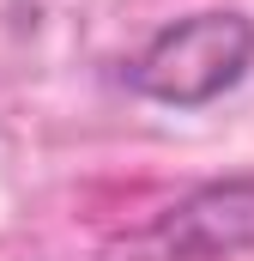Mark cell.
Here are the masks:
<instances>
[{
  "instance_id": "7a4b0ae2",
  "label": "cell",
  "mask_w": 254,
  "mask_h": 261,
  "mask_svg": "<svg viewBox=\"0 0 254 261\" xmlns=\"http://www.w3.org/2000/svg\"><path fill=\"white\" fill-rule=\"evenodd\" d=\"M254 249V176L200 182L139 231L145 261H224Z\"/></svg>"
},
{
  "instance_id": "6da1fadb",
  "label": "cell",
  "mask_w": 254,
  "mask_h": 261,
  "mask_svg": "<svg viewBox=\"0 0 254 261\" xmlns=\"http://www.w3.org/2000/svg\"><path fill=\"white\" fill-rule=\"evenodd\" d=\"M254 73V18L236 6H206L157 24L121 61V85L157 110H206Z\"/></svg>"
}]
</instances>
